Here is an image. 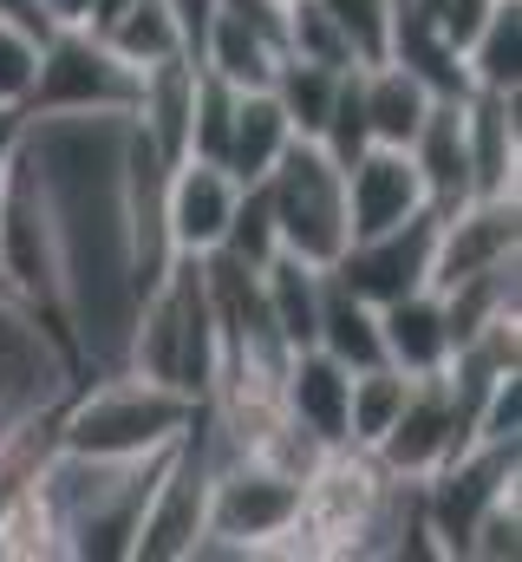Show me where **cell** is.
<instances>
[{"label":"cell","mask_w":522,"mask_h":562,"mask_svg":"<svg viewBox=\"0 0 522 562\" xmlns=\"http://www.w3.org/2000/svg\"><path fill=\"white\" fill-rule=\"evenodd\" d=\"M130 112H79V119H26V150L46 183L53 249H59V327L79 380L118 373L130 353L137 288L125 243V157Z\"/></svg>","instance_id":"obj_1"},{"label":"cell","mask_w":522,"mask_h":562,"mask_svg":"<svg viewBox=\"0 0 522 562\" xmlns=\"http://www.w3.org/2000/svg\"><path fill=\"white\" fill-rule=\"evenodd\" d=\"M203 400L163 386V380H144V373H86L59 413H53V445L59 451H79V458H150V451H170L190 419H196Z\"/></svg>","instance_id":"obj_2"},{"label":"cell","mask_w":522,"mask_h":562,"mask_svg":"<svg viewBox=\"0 0 522 562\" xmlns=\"http://www.w3.org/2000/svg\"><path fill=\"white\" fill-rule=\"evenodd\" d=\"M170 451H150V458H79V451H46L39 477L66 517V557L79 562H130V537H137V517L157 491V471H163Z\"/></svg>","instance_id":"obj_3"},{"label":"cell","mask_w":522,"mask_h":562,"mask_svg":"<svg viewBox=\"0 0 522 562\" xmlns=\"http://www.w3.org/2000/svg\"><path fill=\"white\" fill-rule=\"evenodd\" d=\"M216 360H223V334H216L203 256H177L170 276L137 301L125 367L144 373V380H163V386L190 393V400H203L216 386Z\"/></svg>","instance_id":"obj_4"},{"label":"cell","mask_w":522,"mask_h":562,"mask_svg":"<svg viewBox=\"0 0 522 562\" xmlns=\"http://www.w3.org/2000/svg\"><path fill=\"white\" fill-rule=\"evenodd\" d=\"M261 190H268V210H274L281 256L314 262V269H333L340 249L353 243V223H347V170L314 138H294L274 157V170L261 177Z\"/></svg>","instance_id":"obj_5"},{"label":"cell","mask_w":522,"mask_h":562,"mask_svg":"<svg viewBox=\"0 0 522 562\" xmlns=\"http://www.w3.org/2000/svg\"><path fill=\"white\" fill-rule=\"evenodd\" d=\"M0 276L7 294L39 314V327L66 347V327H59V249H53V210H46V183H39V164L20 138L13 164L0 170ZM72 360V347H66Z\"/></svg>","instance_id":"obj_6"},{"label":"cell","mask_w":522,"mask_h":562,"mask_svg":"<svg viewBox=\"0 0 522 562\" xmlns=\"http://www.w3.org/2000/svg\"><path fill=\"white\" fill-rule=\"evenodd\" d=\"M137 66L118 59L92 26H59L39 46V72L26 92V119H79V112H130Z\"/></svg>","instance_id":"obj_7"},{"label":"cell","mask_w":522,"mask_h":562,"mask_svg":"<svg viewBox=\"0 0 522 562\" xmlns=\"http://www.w3.org/2000/svg\"><path fill=\"white\" fill-rule=\"evenodd\" d=\"M209 477H216V445H209V419L196 406V419L170 445V458L157 471V491L137 517L130 562H190L196 537L209 530Z\"/></svg>","instance_id":"obj_8"},{"label":"cell","mask_w":522,"mask_h":562,"mask_svg":"<svg viewBox=\"0 0 522 562\" xmlns=\"http://www.w3.org/2000/svg\"><path fill=\"white\" fill-rule=\"evenodd\" d=\"M470 400L451 386V373H424L405 386V406L386 425V438L373 445V458L386 464L398 484H424L438 464H451L470 445Z\"/></svg>","instance_id":"obj_9"},{"label":"cell","mask_w":522,"mask_h":562,"mask_svg":"<svg viewBox=\"0 0 522 562\" xmlns=\"http://www.w3.org/2000/svg\"><path fill=\"white\" fill-rule=\"evenodd\" d=\"M294 517H300V477L274 471L256 451H236V458L216 464V477H209V530L229 537V543H242L249 562H256Z\"/></svg>","instance_id":"obj_10"},{"label":"cell","mask_w":522,"mask_h":562,"mask_svg":"<svg viewBox=\"0 0 522 562\" xmlns=\"http://www.w3.org/2000/svg\"><path fill=\"white\" fill-rule=\"evenodd\" d=\"M431 249H438V210H418L405 223H392L379 236H353L333 262V276L353 294H366L373 307H386L411 288H431Z\"/></svg>","instance_id":"obj_11"},{"label":"cell","mask_w":522,"mask_h":562,"mask_svg":"<svg viewBox=\"0 0 522 562\" xmlns=\"http://www.w3.org/2000/svg\"><path fill=\"white\" fill-rule=\"evenodd\" d=\"M522 256V203L517 196H470L457 210H438V249H431V288L484 276L497 262Z\"/></svg>","instance_id":"obj_12"},{"label":"cell","mask_w":522,"mask_h":562,"mask_svg":"<svg viewBox=\"0 0 522 562\" xmlns=\"http://www.w3.org/2000/svg\"><path fill=\"white\" fill-rule=\"evenodd\" d=\"M236 196H242V183H236L223 164H209V157H177L170 177H163V223H170L177 256H209V249L229 236Z\"/></svg>","instance_id":"obj_13"},{"label":"cell","mask_w":522,"mask_h":562,"mask_svg":"<svg viewBox=\"0 0 522 562\" xmlns=\"http://www.w3.org/2000/svg\"><path fill=\"white\" fill-rule=\"evenodd\" d=\"M418 210H431V196H424V177H418L411 150L366 144L347 164V223H353V236H379V229L418 216Z\"/></svg>","instance_id":"obj_14"},{"label":"cell","mask_w":522,"mask_h":562,"mask_svg":"<svg viewBox=\"0 0 522 562\" xmlns=\"http://www.w3.org/2000/svg\"><path fill=\"white\" fill-rule=\"evenodd\" d=\"M470 196H517L522 177V92H464Z\"/></svg>","instance_id":"obj_15"},{"label":"cell","mask_w":522,"mask_h":562,"mask_svg":"<svg viewBox=\"0 0 522 562\" xmlns=\"http://www.w3.org/2000/svg\"><path fill=\"white\" fill-rule=\"evenodd\" d=\"M379 340H386V367L405 380L444 373L451 367V321H444V294L438 288H411L379 307Z\"/></svg>","instance_id":"obj_16"},{"label":"cell","mask_w":522,"mask_h":562,"mask_svg":"<svg viewBox=\"0 0 522 562\" xmlns=\"http://www.w3.org/2000/svg\"><path fill=\"white\" fill-rule=\"evenodd\" d=\"M347 386L353 373L340 360H327L320 347H300L281 367V413L300 431H314L320 445H347Z\"/></svg>","instance_id":"obj_17"},{"label":"cell","mask_w":522,"mask_h":562,"mask_svg":"<svg viewBox=\"0 0 522 562\" xmlns=\"http://www.w3.org/2000/svg\"><path fill=\"white\" fill-rule=\"evenodd\" d=\"M411 164L424 177L431 210H457L470 203V138H464V99H431L424 125L411 132Z\"/></svg>","instance_id":"obj_18"},{"label":"cell","mask_w":522,"mask_h":562,"mask_svg":"<svg viewBox=\"0 0 522 562\" xmlns=\"http://www.w3.org/2000/svg\"><path fill=\"white\" fill-rule=\"evenodd\" d=\"M314 347L327 360H340L347 373H366V367H386V340H379V307L366 294H353L347 281L327 269L320 281V321H314Z\"/></svg>","instance_id":"obj_19"},{"label":"cell","mask_w":522,"mask_h":562,"mask_svg":"<svg viewBox=\"0 0 522 562\" xmlns=\"http://www.w3.org/2000/svg\"><path fill=\"white\" fill-rule=\"evenodd\" d=\"M59 557H66V517H59L46 477L33 471L0 497V562H59Z\"/></svg>","instance_id":"obj_20"},{"label":"cell","mask_w":522,"mask_h":562,"mask_svg":"<svg viewBox=\"0 0 522 562\" xmlns=\"http://www.w3.org/2000/svg\"><path fill=\"white\" fill-rule=\"evenodd\" d=\"M287 144H294V125H287L281 99H274L268 86L236 92V119H229V144H223V170H229L236 183H261Z\"/></svg>","instance_id":"obj_21"},{"label":"cell","mask_w":522,"mask_h":562,"mask_svg":"<svg viewBox=\"0 0 522 562\" xmlns=\"http://www.w3.org/2000/svg\"><path fill=\"white\" fill-rule=\"evenodd\" d=\"M431 86L418 79V72H405L398 59H379V66H360V105H366V132L373 144H411V132L424 125V112H431Z\"/></svg>","instance_id":"obj_22"},{"label":"cell","mask_w":522,"mask_h":562,"mask_svg":"<svg viewBox=\"0 0 522 562\" xmlns=\"http://www.w3.org/2000/svg\"><path fill=\"white\" fill-rule=\"evenodd\" d=\"M196 66H209V72H216V79H229L236 92H256V86H268V79H274V66H281V46H274L268 33H256L242 13H229V7L216 0Z\"/></svg>","instance_id":"obj_23"},{"label":"cell","mask_w":522,"mask_h":562,"mask_svg":"<svg viewBox=\"0 0 522 562\" xmlns=\"http://www.w3.org/2000/svg\"><path fill=\"white\" fill-rule=\"evenodd\" d=\"M464 79L470 92H522V0H490L464 46Z\"/></svg>","instance_id":"obj_24"},{"label":"cell","mask_w":522,"mask_h":562,"mask_svg":"<svg viewBox=\"0 0 522 562\" xmlns=\"http://www.w3.org/2000/svg\"><path fill=\"white\" fill-rule=\"evenodd\" d=\"M320 281L327 269H314V262H294V256H274L268 269H261V301H268V321H274V334L300 353V347H314V321H320Z\"/></svg>","instance_id":"obj_25"},{"label":"cell","mask_w":522,"mask_h":562,"mask_svg":"<svg viewBox=\"0 0 522 562\" xmlns=\"http://www.w3.org/2000/svg\"><path fill=\"white\" fill-rule=\"evenodd\" d=\"M340 72H347V66H314V59L281 53V66H274V79H268V92L281 99V112H287L294 138H320V125H327V112H333V92H340Z\"/></svg>","instance_id":"obj_26"},{"label":"cell","mask_w":522,"mask_h":562,"mask_svg":"<svg viewBox=\"0 0 522 562\" xmlns=\"http://www.w3.org/2000/svg\"><path fill=\"white\" fill-rule=\"evenodd\" d=\"M99 40H105L118 59H130L137 72H144V66H157V59H177V53H183L177 13H170L163 0H130V7H118V13L99 26Z\"/></svg>","instance_id":"obj_27"},{"label":"cell","mask_w":522,"mask_h":562,"mask_svg":"<svg viewBox=\"0 0 522 562\" xmlns=\"http://www.w3.org/2000/svg\"><path fill=\"white\" fill-rule=\"evenodd\" d=\"M405 373L398 367H366V373H353V386H347V445H360V451H373L379 438H386V425L398 419V406H405Z\"/></svg>","instance_id":"obj_28"},{"label":"cell","mask_w":522,"mask_h":562,"mask_svg":"<svg viewBox=\"0 0 522 562\" xmlns=\"http://www.w3.org/2000/svg\"><path fill=\"white\" fill-rule=\"evenodd\" d=\"M216 249H223V256H236V262H249V269H268V262L281 256L274 210H268V190H261V183H242L236 216H229V236H223Z\"/></svg>","instance_id":"obj_29"},{"label":"cell","mask_w":522,"mask_h":562,"mask_svg":"<svg viewBox=\"0 0 522 562\" xmlns=\"http://www.w3.org/2000/svg\"><path fill=\"white\" fill-rule=\"evenodd\" d=\"M327 20L340 26L353 66H379L386 59V40H392V0H320Z\"/></svg>","instance_id":"obj_30"},{"label":"cell","mask_w":522,"mask_h":562,"mask_svg":"<svg viewBox=\"0 0 522 562\" xmlns=\"http://www.w3.org/2000/svg\"><path fill=\"white\" fill-rule=\"evenodd\" d=\"M287 53L294 59H314V66H353L340 26L327 20L320 0H287Z\"/></svg>","instance_id":"obj_31"},{"label":"cell","mask_w":522,"mask_h":562,"mask_svg":"<svg viewBox=\"0 0 522 562\" xmlns=\"http://www.w3.org/2000/svg\"><path fill=\"white\" fill-rule=\"evenodd\" d=\"M517 550H522V497L517 491H503V497L470 524L464 557L470 562H517Z\"/></svg>","instance_id":"obj_32"},{"label":"cell","mask_w":522,"mask_h":562,"mask_svg":"<svg viewBox=\"0 0 522 562\" xmlns=\"http://www.w3.org/2000/svg\"><path fill=\"white\" fill-rule=\"evenodd\" d=\"M39 33H26V26H13V20H0V99L7 105H26V92H33V72H39Z\"/></svg>","instance_id":"obj_33"},{"label":"cell","mask_w":522,"mask_h":562,"mask_svg":"<svg viewBox=\"0 0 522 562\" xmlns=\"http://www.w3.org/2000/svg\"><path fill=\"white\" fill-rule=\"evenodd\" d=\"M170 13H177V33H183V59L196 66V53H203V33H209V13H216V0H163Z\"/></svg>","instance_id":"obj_34"},{"label":"cell","mask_w":522,"mask_h":562,"mask_svg":"<svg viewBox=\"0 0 522 562\" xmlns=\"http://www.w3.org/2000/svg\"><path fill=\"white\" fill-rule=\"evenodd\" d=\"M20 138H26V105H7V99H0V170L13 164Z\"/></svg>","instance_id":"obj_35"},{"label":"cell","mask_w":522,"mask_h":562,"mask_svg":"<svg viewBox=\"0 0 522 562\" xmlns=\"http://www.w3.org/2000/svg\"><path fill=\"white\" fill-rule=\"evenodd\" d=\"M39 13H46L53 33L59 26H92V0H39Z\"/></svg>","instance_id":"obj_36"},{"label":"cell","mask_w":522,"mask_h":562,"mask_svg":"<svg viewBox=\"0 0 522 562\" xmlns=\"http://www.w3.org/2000/svg\"><path fill=\"white\" fill-rule=\"evenodd\" d=\"M0 294H7V276H0ZM7 301H13V294H7Z\"/></svg>","instance_id":"obj_37"}]
</instances>
